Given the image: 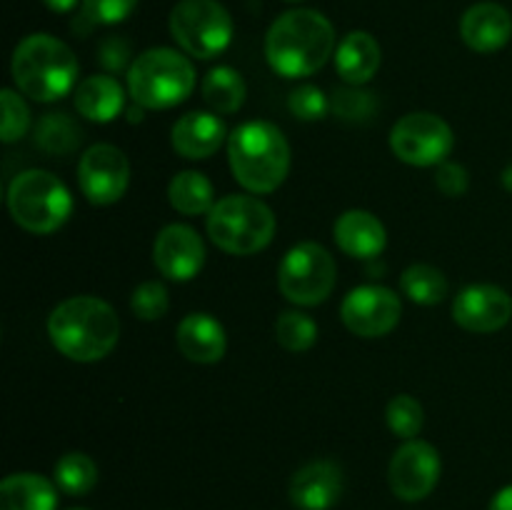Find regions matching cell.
Wrapping results in <instances>:
<instances>
[{"label":"cell","mask_w":512,"mask_h":510,"mask_svg":"<svg viewBox=\"0 0 512 510\" xmlns=\"http://www.w3.org/2000/svg\"><path fill=\"white\" fill-rule=\"evenodd\" d=\"M335 50V28L323 13L295 8L280 15L265 35V58L283 78L318 73Z\"/></svg>","instance_id":"6da1fadb"},{"label":"cell","mask_w":512,"mask_h":510,"mask_svg":"<svg viewBox=\"0 0 512 510\" xmlns=\"http://www.w3.org/2000/svg\"><path fill=\"white\" fill-rule=\"evenodd\" d=\"M55 348L75 363H95L113 353L120 338V320L113 305L93 295L63 300L48 318Z\"/></svg>","instance_id":"7a4b0ae2"},{"label":"cell","mask_w":512,"mask_h":510,"mask_svg":"<svg viewBox=\"0 0 512 510\" xmlns=\"http://www.w3.org/2000/svg\"><path fill=\"white\" fill-rule=\"evenodd\" d=\"M228 160L235 180L255 195L273 193L290 170V145L268 120H250L228 135Z\"/></svg>","instance_id":"3957f363"},{"label":"cell","mask_w":512,"mask_h":510,"mask_svg":"<svg viewBox=\"0 0 512 510\" xmlns=\"http://www.w3.org/2000/svg\"><path fill=\"white\" fill-rule=\"evenodd\" d=\"M78 58L63 40L35 33L18 43L10 63L15 85L38 103H53L78 88Z\"/></svg>","instance_id":"277c9868"},{"label":"cell","mask_w":512,"mask_h":510,"mask_svg":"<svg viewBox=\"0 0 512 510\" xmlns=\"http://www.w3.org/2000/svg\"><path fill=\"white\" fill-rule=\"evenodd\" d=\"M195 88V68L180 50L150 48L133 60L128 90L133 103L150 110H165L188 100Z\"/></svg>","instance_id":"5b68a950"},{"label":"cell","mask_w":512,"mask_h":510,"mask_svg":"<svg viewBox=\"0 0 512 510\" xmlns=\"http://www.w3.org/2000/svg\"><path fill=\"white\" fill-rule=\"evenodd\" d=\"M8 210L15 223L35 235L55 233L73 213V198L58 175L30 168L13 178L8 188Z\"/></svg>","instance_id":"8992f818"},{"label":"cell","mask_w":512,"mask_h":510,"mask_svg":"<svg viewBox=\"0 0 512 510\" xmlns=\"http://www.w3.org/2000/svg\"><path fill=\"white\" fill-rule=\"evenodd\" d=\"M208 235L230 255L260 253L275 235V215L253 195H228L208 213Z\"/></svg>","instance_id":"52a82bcc"},{"label":"cell","mask_w":512,"mask_h":510,"mask_svg":"<svg viewBox=\"0 0 512 510\" xmlns=\"http://www.w3.org/2000/svg\"><path fill=\"white\" fill-rule=\"evenodd\" d=\"M170 33L185 53L210 60L233 40V18L218 0H180L170 13Z\"/></svg>","instance_id":"ba28073f"},{"label":"cell","mask_w":512,"mask_h":510,"mask_svg":"<svg viewBox=\"0 0 512 510\" xmlns=\"http://www.w3.org/2000/svg\"><path fill=\"white\" fill-rule=\"evenodd\" d=\"M338 268L320 243H298L285 253L278 268V288L290 303L320 305L333 293Z\"/></svg>","instance_id":"9c48e42d"},{"label":"cell","mask_w":512,"mask_h":510,"mask_svg":"<svg viewBox=\"0 0 512 510\" xmlns=\"http://www.w3.org/2000/svg\"><path fill=\"white\" fill-rule=\"evenodd\" d=\"M455 145L450 125L433 113H408L390 130V148L403 163L428 168L445 163Z\"/></svg>","instance_id":"30bf717a"},{"label":"cell","mask_w":512,"mask_h":510,"mask_svg":"<svg viewBox=\"0 0 512 510\" xmlns=\"http://www.w3.org/2000/svg\"><path fill=\"white\" fill-rule=\"evenodd\" d=\"M403 315V303L395 290L385 285H358L345 295L340 305V318L345 328L360 338H383Z\"/></svg>","instance_id":"8fae6325"},{"label":"cell","mask_w":512,"mask_h":510,"mask_svg":"<svg viewBox=\"0 0 512 510\" xmlns=\"http://www.w3.org/2000/svg\"><path fill=\"white\" fill-rule=\"evenodd\" d=\"M78 183L85 200L93 205H113L130 183V163L120 148L98 143L88 148L78 165Z\"/></svg>","instance_id":"7c38bea8"},{"label":"cell","mask_w":512,"mask_h":510,"mask_svg":"<svg viewBox=\"0 0 512 510\" xmlns=\"http://www.w3.org/2000/svg\"><path fill=\"white\" fill-rule=\"evenodd\" d=\"M440 470H443V463H440L438 450L425 440L413 438L393 453L388 468L390 490L408 503L423 500L438 485Z\"/></svg>","instance_id":"4fadbf2b"},{"label":"cell","mask_w":512,"mask_h":510,"mask_svg":"<svg viewBox=\"0 0 512 510\" xmlns=\"http://www.w3.org/2000/svg\"><path fill=\"white\" fill-rule=\"evenodd\" d=\"M510 318L512 298L498 285H468L453 300V320L470 333H495L505 328Z\"/></svg>","instance_id":"5bb4252c"},{"label":"cell","mask_w":512,"mask_h":510,"mask_svg":"<svg viewBox=\"0 0 512 510\" xmlns=\"http://www.w3.org/2000/svg\"><path fill=\"white\" fill-rule=\"evenodd\" d=\"M155 268L168 280H193L205 265V245L190 225H165L153 243Z\"/></svg>","instance_id":"9a60e30c"},{"label":"cell","mask_w":512,"mask_h":510,"mask_svg":"<svg viewBox=\"0 0 512 510\" xmlns=\"http://www.w3.org/2000/svg\"><path fill=\"white\" fill-rule=\"evenodd\" d=\"M343 495V470L333 460H313L295 470L290 500L300 510H330Z\"/></svg>","instance_id":"2e32d148"},{"label":"cell","mask_w":512,"mask_h":510,"mask_svg":"<svg viewBox=\"0 0 512 510\" xmlns=\"http://www.w3.org/2000/svg\"><path fill=\"white\" fill-rule=\"evenodd\" d=\"M460 35L475 53H498L512 38V15L500 3H475L460 20Z\"/></svg>","instance_id":"e0dca14e"},{"label":"cell","mask_w":512,"mask_h":510,"mask_svg":"<svg viewBox=\"0 0 512 510\" xmlns=\"http://www.w3.org/2000/svg\"><path fill=\"white\" fill-rule=\"evenodd\" d=\"M225 133L228 130L218 115L193 110V113H185L183 118L175 120L170 140H173V148L178 155L188 160H203L218 153L220 145L228 138Z\"/></svg>","instance_id":"ac0fdd59"},{"label":"cell","mask_w":512,"mask_h":510,"mask_svg":"<svg viewBox=\"0 0 512 510\" xmlns=\"http://www.w3.org/2000/svg\"><path fill=\"white\" fill-rule=\"evenodd\" d=\"M178 348L188 360L200 365L218 363L228 348L225 328L208 313H190L178 325Z\"/></svg>","instance_id":"d6986e66"},{"label":"cell","mask_w":512,"mask_h":510,"mask_svg":"<svg viewBox=\"0 0 512 510\" xmlns=\"http://www.w3.org/2000/svg\"><path fill=\"white\" fill-rule=\"evenodd\" d=\"M335 243L350 258H375L385 250V225L368 210H348L335 220Z\"/></svg>","instance_id":"ffe728a7"},{"label":"cell","mask_w":512,"mask_h":510,"mask_svg":"<svg viewBox=\"0 0 512 510\" xmlns=\"http://www.w3.org/2000/svg\"><path fill=\"white\" fill-rule=\"evenodd\" d=\"M383 63L380 43L365 30H353L335 50V68L348 85H365L375 78Z\"/></svg>","instance_id":"44dd1931"},{"label":"cell","mask_w":512,"mask_h":510,"mask_svg":"<svg viewBox=\"0 0 512 510\" xmlns=\"http://www.w3.org/2000/svg\"><path fill=\"white\" fill-rule=\"evenodd\" d=\"M75 108L93 123H110L125 110V90L113 75H90L75 88Z\"/></svg>","instance_id":"7402d4cb"},{"label":"cell","mask_w":512,"mask_h":510,"mask_svg":"<svg viewBox=\"0 0 512 510\" xmlns=\"http://www.w3.org/2000/svg\"><path fill=\"white\" fill-rule=\"evenodd\" d=\"M58 485L38 473H13L0 483V510H55Z\"/></svg>","instance_id":"603a6c76"},{"label":"cell","mask_w":512,"mask_h":510,"mask_svg":"<svg viewBox=\"0 0 512 510\" xmlns=\"http://www.w3.org/2000/svg\"><path fill=\"white\" fill-rule=\"evenodd\" d=\"M170 205L183 215L210 213L215 205L213 183L198 170H183L170 180L168 188Z\"/></svg>","instance_id":"cb8c5ba5"},{"label":"cell","mask_w":512,"mask_h":510,"mask_svg":"<svg viewBox=\"0 0 512 510\" xmlns=\"http://www.w3.org/2000/svg\"><path fill=\"white\" fill-rule=\"evenodd\" d=\"M203 98L218 115H233L245 103V80L230 65L213 68L203 78Z\"/></svg>","instance_id":"d4e9b609"},{"label":"cell","mask_w":512,"mask_h":510,"mask_svg":"<svg viewBox=\"0 0 512 510\" xmlns=\"http://www.w3.org/2000/svg\"><path fill=\"white\" fill-rule=\"evenodd\" d=\"M35 145L48 155H70L80 148L83 128L68 113H48L33 130Z\"/></svg>","instance_id":"484cf974"},{"label":"cell","mask_w":512,"mask_h":510,"mask_svg":"<svg viewBox=\"0 0 512 510\" xmlns=\"http://www.w3.org/2000/svg\"><path fill=\"white\" fill-rule=\"evenodd\" d=\"M400 288L413 303L438 305L448 295V278L443 275V270L433 268V265L415 263L400 275Z\"/></svg>","instance_id":"4316f807"},{"label":"cell","mask_w":512,"mask_h":510,"mask_svg":"<svg viewBox=\"0 0 512 510\" xmlns=\"http://www.w3.org/2000/svg\"><path fill=\"white\" fill-rule=\"evenodd\" d=\"M55 485L70 498L88 495L98 485V465L85 453H68L55 463Z\"/></svg>","instance_id":"83f0119b"},{"label":"cell","mask_w":512,"mask_h":510,"mask_svg":"<svg viewBox=\"0 0 512 510\" xmlns=\"http://www.w3.org/2000/svg\"><path fill=\"white\" fill-rule=\"evenodd\" d=\"M275 338L290 353H303L310 350L318 340V325L310 315L298 313V310H285L275 320Z\"/></svg>","instance_id":"f1b7e54d"},{"label":"cell","mask_w":512,"mask_h":510,"mask_svg":"<svg viewBox=\"0 0 512 510\" xmlns=\"http://www.w3.org/2000/svg\"><path fill=\"white\" fill-rule=\"evenodd\" d=\"M385 420H388V428L393 430L398 438L413 440L415 435L423 430V405H420V400H415L413 395H395L388 403V410H385Z\"/></svg>","instance_id":"f546056e"},{"label":"cell","mask_w":512,"mask_h":510,"mask_svg":"<svg viewBox=\"0 0 512 510\" xmlns=\"http://www.w3.org/2000/svg\"><path fill=\"white\" fill-rule=\"evenodd\" d=\"M330 110L340 120L363 123L375 113V98L370 90H363L360 85H348V88L335 90L333 98H330Z\"/></svg>","instance_id":"4dcf8cb0"},{"label":"cell","mask_w":512,"mask_h":510,"mask_svg":"<svg viewBox=\"0 0 512 510\" xmlns=\"http://www.w3.org/2000/svg\"><path fill=\"white\" fill-rule=\"evenodd\" d=\"M0 103H3V125H0V140L3 143H15L23 138L30 128V110L25 100L20 98L15 90L5 88L0 93Z\"/></svg>","instance_id":"1f68e13d"},{"label":"cell","mask_w":512,"mask_h":510,"mask_svg":"<svg viewBox=\"0 0 512 510\" xmlns=\"http://www.w3.org/2000/svg\"><path fill=\"white\" fill-rule=\"evenodd\" d=\"M130 308H133L135 318L140 320H160L170 308L168 288L158 280H148V283H140L133 290V298H130Z\"/></svg>","instance_id":"d6a6232c"},{"label":"cell","mask_w":512,"mask_h":510,"mask_svg":"<svg viewBox=\"0 0 512 510\" xmlns=\"http://www.w3.org/2000/svg\"><path fill=\"white\" fill-rule=\"evenodd\" d=\"M288 110L298 120L305 123H313V120L325 118V113L330 110V100L325 98V93L315 85H300L290 93L288 98Z\"/></svg>","instance_id":"836d02e7"},{"label":"cell","mask_w":512,"mask_h":510,"mask_svg":"<svg viewBox=\"0 0 512 510\" xmlns=\"http://www.w3.org/2000/svg\"><path fill=\"white\" fill-rule=\"evenodd\" d=\"M138 0H83V15L80 18L93 25H115L128 18L135 10Z\"/></svg>","instance_id":"e575fe53"},{"label":"cell","mask_w":512,"mask_h":510,"mask_svg":"<svg viewBox=\"0 0 512 510\" xmlns=\"http://www.w3.org/2000/svg\"><path fill=\"white\" fill-rule=\"evenodd\" d=\"M435 185L440 188V193H445L448 198H460V195L468 193V170L458 163H440L438 173H435Z\"/></svg>","instance_id":"d590c367"},{"label":"cell","mask_w":512,"mask_h":510,"mask_svg":"<svg viewBox=\"0 0 512 510\" xmlns=\"http://www.w3.org/2000/svg\"><path fill=\"white\" fill-rule=\"evenodd\" d=\"M98 63L110 73L128 68L130 63V43L125 38H105L98 48Z\"/></svg>","instance_id":"8d00e7d4"},{"label":"cell","mask_w":512,"mask_h":510,"mask_svg":"<svg viewBox=\"0 0 512 510\" xmlns=\"http://www.w3.org/2000/svg\"><path fill=\"white\" fill-rule=\"evenodd\" d=\"M488 510H512V485H505L503 490L495 493V498L490 500Z\"/></svg>","instance_id":"74e56055"},{"label":"cell","mask_w":512,"mask_h":510,"mask_svg":"<svg viewBox=\"0 0 512 510\" xmlns=\"http://www.w3.org/2000/svg\"><path fill=\"white\" fill-rule=\"evenodd\" d=\"M45 5H48L53 13H68V10H73L75 5H78V0H43Z\"/></svg>","instance_id":"f35d334b"},{"label":"cell","mask_w":512,"mask_h":510,"mask_svg":"<svg viewBox=\"0 0 512 510\" xmlns=\"http://www.w3.org/2000/svg\"><path fill=\"white\" fill-rule=\"evenodd\" d=\"M128 115H130V123H138V120H143V105L135 103L133 108L128 110Z\"/></svg>","instance_id":"ab89813d"},{"label":"cell","mask_w":512,"mask_h":510,"mask_svg":"<svg viewBox=\"0 0 512 510\" xmlns=\"http://www.w3.org/2000/svg\"><path fill=\"white\" fill-rule=\"evenodd\" d=\"M503 185H505V190H510V193H512V165H508V168H505Z\"/></svg>","instance_id":"60d3db41"},{"label":"cell","mask_w":512,"mask_h":510,"mask_svg":"<svg viewBox=\"0 0 512 510\" xmlns=\"http://www.w3.org/2000/svg\"><path fill=\"white\" fill-rule=\"evenodd\" d=\"M73 510H85V508H73Z\"/></svg>","instance_id":"b9f144b4"}]
</instances>
